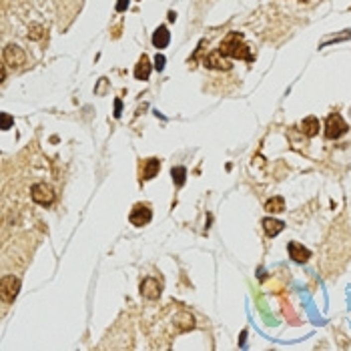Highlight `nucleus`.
<instances>
[{"mask_svg": "<svg viewBox=\"0 0 351 351\" xmlns=\"http://www.w3.org/2000/svg\"><path fill=\"white\" fill-rule=\"evenodd\" d=\"M219 53L229 57V59H239V61H247V63H253L255 55L251 53V48L243 42V34L241 32H231L219 46Z\"/></svg>", "mask_w": 351, "mask_h": 351, "instance_id": "nucleus-1", "label": "nucleus"}, {"mask_svg": "<svg viewBox=\"0 0 351 351\" xmlns=\"http://www.w3.org/2000/svg\"><path fill=\"white\" fill-rule=\"evenodd\" d=\"M30 197H32V201H34L36 205H42V207H48V205L55 203V191H53V187L46 185V183L32 185Z\"/></svg>", "mask_w": 351, "mask_h": 351, "instance_id": "nucleus-2", "label": "nucleus"}, {"mask_svg": "<svg viewBox=\"0 0 351 351\" xmlns=\"http://www.w3.org/2000/svg\"><path fill=\"white\" fill-rule=\"evenodd\" d=\"M20 291V279L14 275H4L0 281V297H2L4 303H12Z\"/></svg>", "mask_w": 351, "mask_h": 351, "instance_id": "nucleus-3", "label": "nucleus"}, {"mask_svg": "<svg viewBox=\"0 0 351 351\" xmlns=\"http://www.w3.org/2000/svg\"><path fill=\"white\" fill-rule=\"evenodd\" d=\"M347 123L343 121V117L341 115H337V113H333V115H329L327 117V121H325V137L329 139V140H333V139H339V137H343L345 133H347Z\"/></svg>", "mask_w": 351, "mask_h": 351, "instance_id": "nucleus-4", "label": "nucleus"}, {"mask_svg": "<svg viewBox=\"0 0 351 351\" xmlns=\"http://www.w3.org/2000/svg\"><path fill=\"white\" fill-rule=\"evenodd\" d=\"M150 219H153V211H150V207L146 203H137L129 215V221L135 227H142V225L150 223Z\"/></svg>", "mask_w": 351, "mask_h": 351, "instance_id": "nucleus-5", "label": "nucleus"}, {"mask_svg": "<svg viewBox=\"0 0 351 351\" xmlns=\"http://www.w3.org/2000/svg\"><path fill=\"white\" fill-rule=\"evenodd\" d=\"M203 65L207 69H215V70H231V61L229 57L221 55L219 50H213V53H209L205 59H203Z\"/></svg>", "mask_w": 351, "mask_h": 351, "instance_id": "nucleus-6", "label": "nucleus"}, {"mask_svg": "<svg viewBox=\"0 0 351 351\" xmlns=\"http://www.w3.org/2000/svg\"><path fill=\"white\" fill-rule=\"evenodd\" d=\"M4 63L6 65H10L12 69L16 67H22V65H26V55H24V50L20 48V46H16V44H8L6 48H4Z\"/></svg>", "mask_w": 351, "mask_h": 351, "instance_id": "nucleus-7", "label": "nucleus"}, {"mask_svg": "<svg viewBox=\"0 0 351 351\" xmlns=\"http://www.w3.org/2000/svg\"><path fill=\"white\" fill-rule=\"evenodd\" d=\"M163 293V283L155 277H146L140 283V295L146 299H159Z\"/></svg>", "mask_w": 351, "mask_h": 351, "instance_id": "nucleus-8", "label": "nucleus"}, {"mask_svg": "<svg viewBox=\"0 0 351 351\" xmlns=\"http://www.w3.org/2000/svg\"><path fill=\"white\" fill-rule=\"evenodd\" d=\"M287 251H289L291 259H293V261H297V263H307V261H309V257H311L309 249H305L303 245L297 243V241H291V243L287 245Z\"/></svg>", "mask_w": 351, "mask_h": 351, "instance_id": "nucleus-9", "label": "nucleus"}, {"mask_svg": "<svg viewBox=\"0 0 351 351\" xmlns=\"http://www.w3.org/2000/svg\"><path fill=\"white\" fill-rule=\"evenodd\" d=\"M153 67H155V65H150L148 57H146V55H142V57L139 59L137 67H135V78H137V80H148V76H150V70H153Z\"/></svg>", "mask_w": 351, "mask_h": 351, "instance_id": "nucleus-10", "label": "nucleus"}, {"mask_svg": "<svg viewBox=\"0 0 351 351\" xmlns=\"http://www.w3.org/2000/svg\"><path fill=\"white\" fill-rule=\"evenodd\" d=\"M161 171V161L159 159H155V157H150V159H146L144 163H142V181H150V179H155L157 177V173Z\"/></svg>", "mask_w": 351, "mask_h": 351, "instance_id": "nucleus-11", "label": "nucleus"}, {"mask_svg": "<svg viewBox=\"0 0 351 351\" xmlns=\"http://www.w3.org/2000/svg\"><path fill=\"white\" fill-rule=\"evenodd\" d=\"M261 225H263V229H265V233H267L269 237H277V235L285 229V223H283V221L271 219V217H265V219L261 221Z\"/></svg>", "mask_w": 351, "mask_h": 351, "instance_id": "nucleus-12", "label": "nucleus"}, {"mask_svg": "<svg viewBox=\"0 0 351 351\" xmlns=\"http://www.w3.org/2000/svg\"><path fill=\"white\" fill-rule=\"evenodd\" d=\"M171 42V32L167 26H159L153 34V46L155 48H167V44Z\"/></svg>", "mask_w": 351, "mask_h": 351, "instance_id": "nucleus-13", "label": "nucleus"}, {"mask_svg": "<svg viewBox=\"0 0 351 351\" xmlns=\"http://www.w3.org/2000/svg\"><path fill=\"white\" fill-rule=\"evenodd\" d=\"M301 133H303L305 137H315L319 133V121L315 117H307L303 119V123H301Z\"/></svg>", "mask_w": 351, "mask_h": 351, "instance_id": "nucleus-14", "label": "nucleus"}, {"mask_svg": "<svg viewBox=\"0 0 351 351\" xmlns=\"http://www.w3.org/2000/svg\"><path fill=\"white\" fill-rule=\"evenodd\" d=\"M265 209H267L269 213H281V211H285V199H283V197H273V199H269L267 203H265Z\"/></svg>", "mask_w": 351, "mask_h": 351, "instance_id": "nucleus-15", "label": "nucleus"}, {"mask_svg": "<svg viewBox=\"0 0 351 351\" xmlns=\"http://www.w3.org/2000/svg\"><path fill=\"white\" fill-rule=\"evenodd\" d=\"M171 177H173V183L177 187H183L185 181H187V169L185 167H173L171 169Z\"/></svg>", "mask_w": 351, "mask_h": 351, "instance_id": "nucleus-16", "label": "nucleus"}, {"mask_svg": "<svg viewBox=\"0 0 351 351\" xmlns=\"http://www.w3.org/2000/svg\"><path fill=\"white\" fill-rule=\"evenodd\" d=\"M347 38H351V30H345V34H341V36H333V38L325 40L319 48H325V46H329V44H335V42H341V40H347Z\"/></svg>", "mask_w": 351, "mask_h": 351, "instance_id": "nucleus-17", "label": "nucleus"}, {"mask_svg": "<svg viewBox=\"0 0 351 351\" xmlns=\"http://www.w3.org/2000/svg\"><path fill=\"white\" fill-rule=\"evenodd\" d=\"M30 30H32V32H28V38H32V40H38V38L42 36V32H44V28L38 26V24H34Z\"/></svg>", "mask_w": 351, "mask_h": 351, "instance_id": "nucleus-18", "label": "nucleus"}, {"mask_svg": "<svg viewBox=\"0 0 351 351\" xmlns=\"http://www.w3.org/2000/svg\"><path fill=\"white\" fill-rule=\"evenodd\" d=\"M165 63H167V59H165V55H161V53H157V57H155V69L161 72L163 69H165Z\"/></svg>", "mask_w": 351, "mask_h": 351, "instance_id": "nucleus-19", "label": "nucleus"}, {"mask_svg": "<svg viewBox=\"0 0 351 351\" xmlns=\"http://www.w3.org/2000/svg\"><path fill=\"white\" fill-rule=\"evenodd\" d=\"M0 117H2V131H8V129H10V125H12V117H10L8 113H2Z\"/></svg>", "mask_w": 351, "mask_h": 351, "instance_id": "nucleus-20", "label": "nucleus"}, {"mask_svg": "<svg viewBox=\"0 0 351 351\" xmlns=\"http://www.w3.org/2000/svg\"><path fill=\"white\" fill-rule=\"evenodd\" d=\"M121 113H123V100H121V98H115V113H113V115L119 119Z\"/></svg>", "mask_w": 351, "mask_h": 351, "instance_id": "nucleus-21", "label": "nucleus"}, {"mask_svg": "<svg viewBox=\"0 0 351 351\" xmlns=\"http://www.w3.org/2000/svg\"><path fill=\"white\" fill-rule=\"evenodd\" d=\"M129 8V0H119L117 2V12H125Z\"/></svg>", "mask_w": 351, "mask_h": 351, "instance_id": "nucleus-22", "label": "nucleus"}, {"mask_svg": "<svg viewBox=\"0 0 351 351\" xmlns=\"http://www.w3.org/2000/svg\"><path fill=\"white\" fill-rule=\"evenodd\" d=\"M175 18H177V14H175V12H169V20L175 22Z\"/></svg>", "mask_w": 351, "mask_h": 351, "instance_id": "nucleus-23", "label": "nucleus"}, {"mask_svg": "<svg viewBox=\"0 0 351 351\" xmlns=\"http://www.w3.org/2000/svg\"><path fill=\"white\" fill-rule=\"evenodd\" d=\"M301 2H307V0H301Z\"/></svg>", "mask_w": 351, "mask_h": 351, "instance_id": "nucleus-24", "label": "nucleus"}]
</instances>
